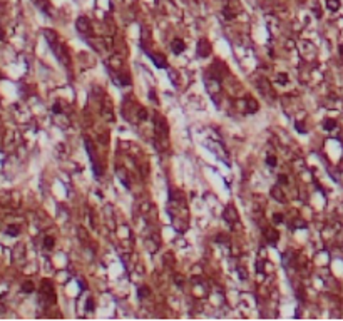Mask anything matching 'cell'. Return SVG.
<instances>
[{"mask_svg": "<svg viewBox=\"0 0 343 321\" xmlns=\"http://www.w3.org/2000/svg\"><path fill=\"white\" fill-rule=\"evenodd\" d=\"M197 54H199L201 57H207L211 54V45L207 40H199L197 42Z\"/></svg>", "mask_w": 343, "mask_h": 321, "instance_id": "1", "label": "cell"}, {"mask_svg": "<svg viewBox=\"0 0 343 321\" xmlns=\"http://www.w3.org/2000/svg\"><path fill=\"white\" fill-rule=\"evenodd\" d=\"M75 25H77V30L79 32H87L89 27H90V22H89V18H85V17H79L77 22H75Z\"/></svg>", "mask_w": 343, "mask_h": 321, "instance_id": "2", "label": "cell"}, {"mask_svg": "<svg viewBox=\"0 0 343 321\" xmlns=\"http://www.w3.org/2000/svg\"><path fill=\"white\" fill-rule=\"evenodd\" d=\"M184 42L181 40V38H176V40H172V52L174 54H181L182 50H184Z\"/></svg>", "mask_w": 343, "mask_h": 321, "instance_id": "3", "label": "cell"}, {"mask_svg": "<svg viewBox=\"0 0 343 321\" xmlns=\"http://www.w3.org/2000/svg\"><path fill=\"white\" fill-rule=\"evenodd\" d=\"M326 7H328V10L336 12L340 8V0H326Z\"/></svg>", "mask_w": 343, "mask_h": 321, "instance_id": "4", "label": "cell"}, {"mask_svg": "<svg viewBox=\"0 0 343 321\" xmlns=\"http://www.w3.org/2000/svg\"><path fill=\"white\" fill-rule=\"evenodd\" d=\"M151 59L154 60V64H156L157 67H162V69L166 67V60H164V57H156V55H152V54H151Z\"/></svg>", "mask_w": 343, "mask_h": 321, "instance_id": "5", "label": "cell"}, {"mask_svg": "<svg viewBox=\"0 0 343 321\" xmlns=\"http://www.w3.org/2000/svg\"><path fill=\"white\" fill-rule=\"evenodd\" d=\"M54 244H55V239H54V237L47 236L45 239H44V247H45V249H52V247H54Z\"/></svg>", "mask_w": 343, "mask_h": 321, "instance_id": "6", "label": "cell"}, {"mask_svg": "<svg viewBox=\"0 0 343 321\" xmlns=\"http://www.w3.org/2000/svg\"><path fill=\"white\" fill-rule=\"evenodd\" d=\"M323 127H325L326 130H333V129L336 127V122H335L333 119H326V120H325V124H323Z\"/></svg>", "mask_w": 343, "mask_h": 321, "instance_id": "7", "label": "cell"}, {"mask_svg": "<svg viewBox=\"0 0 343 321\" xmlns=\"http://www.w3.org/2000/svg\"><path fill=\"white\" fill-rule=\"evenodd\" d=\"M22 289L25 291V293H32V291H33V284H32V281H25V283H23V286H22Z\"/></svg>", "mask_w": 343, "mask_h": 321, "instance_id": "8", "label": "cell"}, {"mask_svg": "<svg viewBox=\"0 0 343 321\" xmlns=\"http://www.w3.org/2000/svg\"><path fill=\"white\" fill-rule=\"evenodd\" d=\"M18 227L17 226H8V229H7V234H10V236H17L18 234Z\"/></svg>", "mask_w": 343, "mask_h": 321, "instance_id": "9", "label": "cell"}, {"mask_svg": "<svg viewBox=\"0 0 343 321\" xmlns=\"http://www.w3.org/2000/svg\"><path fill=\"white\" fill-rule=\"evenodd\" d=\"M266 164L269 167H274V166H276V157H274V155H268V157H266Z\"/></svg>", "mask_w": 343, "mask_h": 321, "instance_id": "10", "label": "cell"}, {"mask_svg": "<svg viewBox=\"0 0 343 321\" xmlns=\"http://www.w3.org/2000/svg\"><path fill=\"white\" fill-rule=\"evenodd\" d=\"M264 236H269V241H271V242H274L278 239V234H276V232H273V231H264Z\"/></svg>", "mask_w": 343, "mask_h": 321, "instance_id": "11", "label": "cell"}, {"mask_svg": "<svg viewBox=\"0 0 343 321\" xmlns=\"http://www.w3.org/2000/svg\"><path fill=\"white\" fill-rule=\"evenodd\" d=\"M228 212H229L228 216H226V214H224V217H226V219H228V221H236V216H234V209H233V207H229V209H228Z\"/></svg>", "mask_w": 343, "mask_h": 321, "instance_id": "12", "label": "cell"}, {"mask_svg": "<svg viewBox=\"0 0 343 321\" xmlns=\"http://www.w3.org/2000/svg\"><path fill=\"white\" fill-rule=\"evenodd\" d=\"M276 79H278V84H286V82H288V75L286 74H278Z\"/></svg>", "mask_w": 343, "mask_h": 321, "instance_id": "13", "label": "cell"}, {"mask_svg": "<svg viewBox=\"0 0 343 321\" xmlns=\"http://www.w3.org/2000/svg\"><path fill=\"white\" fill-rule=\"evenodd\" d=\"M137 293H139V298H144V296H149V288H144V286H142V288H139V291H137Z\"/></svg>", "mask_w": 343, "mask_h": 321, "instance_id": "14", "label": "cell"}, {"mask_svg": "<svg viewBox=\"0 0 343 321\" xmlns=\"http://www.w3.org/2000/svg\"><path fill=\"white\" fill-rule=\"evenodd\" d=\"M273 221H274V222H283V214H274V216H273Z\"/></svg>", "mask_w": 343, "mask_h": 321, "instance_id": "15", "label": "cell"}, {"mask_svg": "<svg viewBox=\"0 0 343 321\" xmlns=\"http://www.w3.org/2000/svg\"><path fill=\"white\" fill-rule=\"evenodd\" d=\"M294 127H296V130H298V132H301V134H305V129H303V125H301V124H299V122H296V124H294Z\"/></svg>", "mask_w": 343, "mask_h": 321, "instance_id": "16", "label": "cell"}, {"mask_svg": "<svg viewBox=\"0 0 343 321\" xmlns=\"http://www.w3.org/2000/svg\"><path fill=\"white\" fill-rule=\"evenodd\" d=\"M52 110H54L55 114H60V112H62V109H60V105H59V104H54V107H52Z\"/></svg>", "mask_w": 343, "mask_h": 321, "instance_id": "17", "label": "cell"}, {"mask_svg": "<svg viewBox=\"0 0 343 321\" xmlns=\"http://www.w3.org/2000/svg\"><path fill=\"white\" fill-rule=\"evenodd\" d=\"M92 308H94V301L89 299V301H87V309H92Z\"/></svg>", "mask_w": 343, "mask_h": 321, "instance_id": "18", "label": "cell"}, {"mask_svg": "<svg viewBox=\"0 0 343 321\" xmlns=\"http://www.w3.org/2000/svg\"><path fill=\"white\" fill-rule=\"evenodd\" d=\"M338 52H340V54H341V55H343V43H341V45H340V47H338Z\"/></svg>", "mask_w": 343, "mask_h": 321, "instance_id": "19", "label": "cell"}, {"mask_svg": "<svg viewBox=\"0 0 343 321\" xmlns=\"http://www.w3.org/2000/svg\"><path fill=\"white\" fill-rule=\"evenodd\" d=\"M2 37H3V32H2V30H0V38H2Z\"/></svg>", "mask_w": 343, "mask_h": 321, "instance_id": "20", "label": "cell"}]
</instances>
